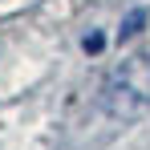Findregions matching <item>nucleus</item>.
I'll return each instance as SVG.
<instances>
[{"label": "nucleus", "instance_id": "f257e3e1", "mask_svg": "<svg viewBox=\"0 0 150 150\" xmlns=\"http://www.w3.org/2000/svg\"><path fill=\"white\" fill-rule=\"evenodd\" d=\"M101 110L118 122H134L150 114V53H134L114 65L101 81Z\"/></svg>", "mask_w": 150, "mask_h": 150}, {"label": "nucleus", "instance_id": "f03ea898", "mask_svg": "<svg viewBox=\"0 0 150 150\" xmlns=\"http://www.w3.org/2000/svg\"><path fill=\"white\" fill-rule=\"evenodd\" d=\"M142 21H146V12H142V8H138V12H130V21L118 28V41H130V37H134V33L142 28Z\"/></svg>", "mask_w": 150, "mask_h": 150}]
</instances>
